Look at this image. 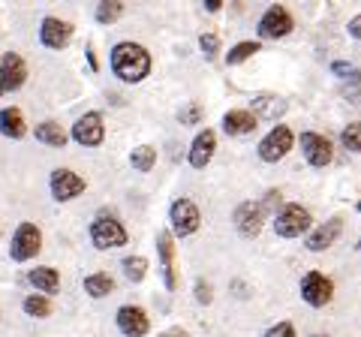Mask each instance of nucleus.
I'll use <instances>...</instances> for the list:
<instances>
[{"mask_svg":"<svg viewBox=\"0 0 361 337\" xmlns=\"http://www.w3.org/2000/svg\"><path fill=\"white\" fill-rule=\"evenodd\" d=\"M307 229H310V211L301 205H286L274 217V232L283 235V238H298Z\"/></svg>","mask_w":361,"mask_h":337,"instance_id":"nucleus-4","label":"nucleus"},{"mask_svg":"<svg viewBox=\"0 0 361 337\" xmlns=\"http://www.w3.org/2000/svg\"><path fill=\"white\" fill-rule=\"evenodd\" d=\"M121 16H123L121 0H103V4L97 6V21H99V25H115Z\"/></svg>","mask_w":361,"mask_h":337,"instance_id":"nucleus-26","label":"nucleus"},{"mask_svg":"<svg viewBox=\"0 0 361 337\" xmlns=\"http://www.w3.org/2000/svg\"><path fill=\"white\" fill-rule=\"evenodd\" d=\"M42 247V232L33 226V223H21L13 235V247H9V256H13L16 262H27L33 256L39 253Z\"/></svg>","mask_w":361,"mask_h":337,"instance_id":"nucleus-3","label":"nucleus"},{"mask_svg":"<svg viewBox=\"0 0 361 337\" xmlns=\"http://www.w3.org/2000/svg\"><path fill=\"white\" fill-rule=\"evenodd\" d=\"M123 274H127V280H133V283H142L145 274H148V262H145L142 256H127V259H123Z\"/></svg>","mask_w":361,"mask_h":337,"instance_id":"nucleus-27","label":"nucleus"},{"mask_svg":"<svg viewBox=\"0 0 361 337\" xmlns=\"http://www.w3.org/2000/svg\"><path fill=\"white\" fill-rule=\"evenodd\" d=\"M73 37V27L61 18H42V27H39V39L45 49H63Z\"/></svg>","mask_w":361,"mask_h":337,"instance_id":"nucleus-14","label":"nucleus"},{"mask_svg":"<svg viewBox=\"0 0 361 337\" xmlns=\"http://www.w3.org/2000/svg\"><path fill=\"white\" fill-rule=\"evenodd\" d=\"M9 91V87H6V73H4V66H0V97H4Z\"/></svg>","mask_w":361,"mask_h":337,"instance_id":"nucleus-39","label":"nucleus"},{"mask_svg":"<svg viewBox=\"0 0 361 337\" xmlns=\"http://www.w3.org/2000/svg\"><path fill=\"white\" fill-rule=\"evenodd\" d=\"M199 118H202V109H199L196 103H190L187 109L178 111V121H180V123H199Z\"/></svg>","mask_w":361,"mask_h":337,"instance_id":"nucleus-32","label":"nucleus"},{"mask_svg":"<svg viewBox=\"0 0 361 337\" xmlns=\"http://www.w3.org/2000/svg\"><path fill=\"white\" fill-rule=\"evenodd\" d=\"M349 37H355V39H361V16H355L353 21H349Z\"/></svg>","mask_w":361,"mask_h":337,"instance_id":"nucleus-35","label":"nucleus"},{"mask_svg":"<svg viewBox=\"0 0 361 337\" xmlns=\"http://www.w3.org/2000/svg\"><path fill=\"white\" fill-rule=\"evenodd\" d=\"M118 329L127 337H145V334H148V329H151V322H148V317H145L142 307L123 305L118 310Z\"/></svg>","mask_w":361,"mask_h":337,"instance_id":"nucleus-13","label":"nucleus"},{"mask_svg":"<svg viewBox=\"0 0 361 337\" xmlns=\"http://www.w3.org/2000/svg\"><path fill=\"white\" fill-rule=\"evenodd\" d=\"M78 193H85V181L75 172H70V168H58V172H51V196L58 202H70Z\"/></svg>","mask_w":361,"mask_h":337,"instance_id":"nucleus-12","label":"nucleus"},{"mask_svg":"<svg viewBox=\"0 0 361 337\" xmlns=\"http://www.w3.org/2000/svg\"><path fill=\"white\" fill-rule=\"evenodd\" d=\"M220 6H223V0H205V9H208V13H217Z\"/></svg>","mask_w":361,"mask_h":337,"instance_id":"nucleus-38","label":"nucleus"},{"mask_svg":"<svg viewBox=\"0 0 361 337\" xmlns=\"http://www.w3.org/2000/svg\"><path fill=\"white\" fill-rule=\"evenodd\" d=\"M301 151L304 157H307V163L316 166V168H322V166H329L331 163V142L319 136V133H301Z\"/></svg>","mask_w":361,"mask_h":337,"instance_id":"nucleus-11","label":"nucleus"},{"mask_svg":"<svg viewBox=\"0 0 361 337\" xmlns=\"http://www.w3.org/2000/svg\"><path fill=\"white\" fill-rule=\"evenodd\" d=\"M331 295H334V283L322 271L304 274V280H301V298L307 301L310 307H325L331 301Z\"/></svg>","mask_w":361,"mask_h":337,"instance_id":"nucleus-5","label":"nucleus"},{"mask_svg":"<svg viewBox=\"0 0 361 337\" xmlns=\"http://www.w3.org/2000/svg\"><path fill=\"white\" fill-rule=\"evenodd\" d=\"M157 250H160V262H163V277L169 289H178V277H175V244L172 235L160 232L157 235Z\"/></svg>","mask_w":361,"mask_h":337,"instance_id":"nucleus-17","label":"nucleus"},{"mask_svg":"<svg viewBox=\"0 0 361 337\" xmlns=\"http://www.w3.org/2000/svg\"><path fill=\"white\" fill-rule=\"evenodd\" d=\"M111 70L121 82H142L151 73V54L145 51L139 42H118L111 49Z\"/></svg>","mask_w":361,"mask_h":337,"instance_id":"nucleus-1","label":"nucleus"},{"mask_svg":"<svg viewBox=\"0 0 361 337\" xmlns=\"http://www.w3.org/2000/svg\"><path fill=\"white\" fill-rule=\"evenodd\" d=\"M130 163H133V168H139V172H151L154 163H157V151L151 145H139V148H133Z\"/></svg>","mask_w":361,"mask_h":337,"instance_id":"nucleus-25","label":"nucleus"},{"mask_svg":"<svg viewBox=\"0 0 361 337\" xmlns=\"http://www.w3.org/2000/svg\"><path fill=\"white\" fill-rule=\"evenodd\" d=\"M223 130L229 133V136H247V133H253V130H256V115H253V111H244V109L226 111Z\"/></svg>","mask_w":361,"mask_h":337,"instance_id":"nucleus-18","label":"nucleus"},{"mask_svg":"<svg viewBox=\"0 0 361 337\" xmlns=\"http://www.w3.org/2000/svg\"><path fill=\"white\" fill-rule=\"evenodd\" d=\"M292 142H295V139H292V130L280 123V127H274L262 142H259V157H262L265 163L283 160V157L292 151Z\"/></svg>","mask_w":361,"mask_h":337,"instance_id":"nucleus-6","label":"nucleus"},{"mask_svg":"<svg viewBox=\"0 0 361 337\" xmlns=\"http://www.w3.org/2000/svg\"><path fill=\"white\" fill-rule=\"evenodd\" d=\"M169 220H172L175 235H193L202 226V214H199L196 202H190V199H175L172 211H169Z\"/></svg>","mask_w":361,"mask_h":337,"instance_id":"nucleus-7","label":"nucleus"},{"mask_svg":"<svg viewBox=\"0 0 361 337\" xmlns=\"http://www.w3.org/2000/svg\"><path fill=\"white\" fill-rule=\"evenodd\" d=\"M341 232H343V223L341 217H331V220H325L319 229H316L310 238H307V247L313 253H322V250H329V247L341 238Z\"/></svg>","mask_w":361,"mask_h":337,"instance_id":"nucleus-16","label":"nucleus"},{"mask_svg":"<svg viewBox=\"0 0 361 337\" xmlns=\"http://www.w3.org/2000/svg\"><path fill=\"white\" fill-rule=\"evenodd\" d=\"M85 292L90 298H106L115 292V280L109 274H90V277H85Z\"/></svg>","mask_w":361,"mask_h":337,"instance_id":"nucleus-24","label":"nucleus"},{"mask_svg":"<svg viewBox=\"0 0 361 337\" xmlns=\"http://www.w3.org/2000/svg\"><path fill=\"white\" fill-rule=\"evenodd\" d=\"M358 211H361V202H358Z\"/></svg>","mask_w":361,"mask_h":337,"instance_id":"nucleus-40","label":"nucleus"},{"mask_svg":"<svg viewBox=\"0 0 361 337\" xmlns=\"http://www.w3.org/2000/svg\"><path fill=\"white\" fill-rule=\"evenodd\" d=\"M0 66H4V73H6V87H9V91H16V87L25 85L27 66H25V61H21L16 51H6L4 61H0Z\"/></svg>","mask_w":361,"mask_h":337,"instance_id":"nucleus-19","label":"nucleus"},{"mask_svg":"<svg viewBox=\"0 0 361 337\" xmlns=\"http://www.w3.org/2000/svg\"><path fill=\"white\" fill-rule=\"evenodd\" d=\"M313 337H322V334H313Z\"/></svg>","mask_w":361,"mask_h":337,"instance_id":"nucleus-41","label":"nucleus"},{"mask_svg":"<svg viewBox=\"0 0 361 337\" xmlns=\"http://www.w3.org/2000/svg\"><path fill=\"white\" fill-rule=\"evenodd\" d=\"M90 241H94L97 250L123 247V244H127V229H123L115 217H97L94 226H90Z\"/></svg>","mask_w":361,"mask_h":337,"instance_id":"nucleus-2","label":"nucleus"},{"mask_svg":"<svg viewBox=\"0 0 361 337\" xmlns=\"http://www.w3.org/2000/svg\"><path fill=\"white\" fill-rule=\"evenodd\" d=\"M341 142H343L346 151L361 154V123H349V127L341 133Z\"/></svg>","mask_w":361,"mask_h":337,"instance_id":"nucleus-30","label":"nucleus"},{"mask_svg":"<svg viewBox=\"0 0 361 337\" xmlns=\"http://www.w3.org/2000/svg\"><path fill=\"white\" fill-rule=\"evenodd\" d=\"M199 46H202V51H205V58H214V54L220 51V39L214 37V33H202V37H199Z\"/></svg>","mask_w":361,"mask_h":337,"instance_id":"nucleus-31","label":"nucleus"},{"mask_svg":"<svg viewBox=\"0 0 361 337\" xmlns=\"http://www.w3.org/2000/svg\"><path fill=\"white\" fill-rule=\"evenodd\" d=\"M214 148H217V133L214 130H202L193 139V148H190V166L193 168H205L214 157Z\"/></svg>","mask_w":361,"mask_h":337,"instance_id":"nucleus-15","label":"nucleus"},{"mask_svg":"<svg viewBox=\"0 0 361 337\" xmlns=\"http://www.w3.org/2000/svg\"><path fill=\"white\" fill-rule=\"evenodd\" d=\"M25 313L27 317H49L51 313V301L49 298H42V295H27L25 298Z\"/></svg>","mask_w":361,"mask_h":337,"instance_id":"nucleus-29","label":"nucleus"},{"mask_svg":"<svg viewBox=\"0 0 361 337\" xmlns=\"http://www.w3.org/2000/svg\"><path fill=\"white\" fill-rule=\"evenodd\" d=\"M73 139H75L78 145H85V148H97V145L106 139L103 118H99L97 111H87L85 118H78V121L73 123Z\"/></svg>","mask_w":361,"mask_h":337,"instance_id":"nucleus-9","label":"nucleus"},{"mask_svg":"<svg viewBox=\"0 0 361 337\" xmlns=\"http://www.w3.org/2000/svg\"><path fill=\"white\" fill-rule=\"evenodd\" d=\"M331 70H334V73H341V75H346V73H349V75H355V70H353L349 63H334Z\"/></svg>","mask_w":361,"mask_h":337,"instance_id":"nucleus-36","label":"nucleus"},{"mask_svg":"<svg viewBox=\"0 0 361 337\" xmlns=\"http://www.w3.org/2000/svg\"><path fill=\"white\" fill-rule=\"evenodd\" d=\"M196 298H199V305H211V286L205 283V280L196 283Z\"/></svg>","mask_w":361,"mask_h":337,"instance_id":"nucleus-34","label":"nucleus"},{"mask_svg":"<svg viewBox=\"0 0 361 337\" xmlns=\"http://www.w3.org/2000/svg\"><path fill=\"white\" fill-rule=\"evenodd\" d=\"M160 337H190L184 329H169V331H163Z\"/></svg>","mask_w":361,"mask_h":337,"instance_id":"nucleus-37","label":"nucleus"},{"mask_svg":"<svg viewBox=\"0 0 361 337\" xmlns=\"http://www.w3.org/2000/svg\"><path fill=\"white\" fill-rule=\"evenodd\" d=\"M265 337H298V334H295V329H292V322H277L265 331Z\"/></svg>","mask_w":361,"mask_h":337,"instance_id":"nucleus-33","label":"nucleus"},{"mask_svg":"<svg viewBox=\"0 0 361 337\" xmlns=\"http://www.w3.org/2000/svg\"><path fill=\"white\" fill-rule=\"evenodd\" d=\"M27 280L39 292H58L61 289V274L54 271V268H33V271L27 274Z\"/></svg>","mask_w":361,"mask_h":337,"instance_id":"nucleus-22","label":"nucleus"},{"mask_svg":"<svg viewBox=\"0 0 361 337\" xmlns=\"http://www.w3.org/2000/svg\"><path fill=\"white\" fill-rule=\"evenodd\" d=\"M259 51V42H238V46H232L229 54H226V63L235 66V63H244L247 58H253Z\"/></svg>","mask_w":361,"mask_h":337,"instance_id":"nucleus-28","label":"nucleus"},{"mask_svg":"<svg viewBox=\"0 0 361 337\" xmlns=\"http://www.w3.org/2000/svg\"><path fill=\"white\" fill-rule=\"evenodd\" d=\"M358 250H361V241H358Z\"/></svg>","mask_w":361,"mask_h":337,"instance_id":"nucleus-42","label":"nucleus"},{"mask_svg":"<svg viewBox=\"0 0 361 337\" xmlns=\"http://www.w3.org/2000/svg\"><path fill=\"white\" fill-rule=\"evenodd\" d=\"M283 111H286V103L274 94L253 97V115H259V118H277V115H283Z\"/></svg>","mask_w":361,"mask_h":337,"instance_id":"nucleus-20","label":"nucleus"},{"mask_svg":"<svg viewBox=\"0 0 361 337\" xmlns=\"http://www.w3.org/2000/svg\"><path fill=\"white\" fill-rule=\"evenodd\" d=\"M37 139L49 148H63L66 145V133L61 130V123L54 121H45V123H37Z\"/></svg>","mask_w":361,"mask_h":337,"instance_id":"nucleus-23","label":"nucleus"},{"mask_svg":"<svg viewBox=\"0 0 361 337\" xmlns=\"http://www.w3.org/2000/svg\"><path fill=\"white\" fill-rule=\"evenodd\" d=\"M262 220H265V208L262 202H241L235 208V229H238L244 238H256L262 232Z\"/></svg>","mask_w":361,"mask_h":337,"instance_id":"nucleus-8","label":"nucleus"},{"mask_svg":"<svg viewBox=\"0 0 361 337\" xmlns=\"http://www.w3.org/2000/svg\"><path fill=\"white\" fill-rule=\"evenodd\" d=\"M289 30H292V16L286 13V6L274 4L262 18H259V37L262 39H280V37H286Z\"/></svg>","mask_w":361,"mask_h":337,"instance_id":"nucleus-10","label":"nucleus"},{"mask_svg":"<svg viewBox=\"0 0 361 337\" xmlns=\"http://www.w3.org/2000/svg\"><path fill=\"white\" fill-rule=\"evenodd\" d=\"M0 130H4L6 139H21L25 136V118H21L18 109H4L0 111Z\"/></svg>","mask_w":361,"mask_h":337,"instance_id":"nucleus-21","label":"nucleus"}]
</instances>
